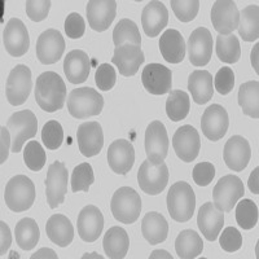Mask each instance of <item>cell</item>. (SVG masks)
Listing matches in <instances>:
<instances>
[{
    "instance_id": "cell-9",
    "label": "cell",
    "mask_w": 259,
    "mask_h": 259,
    "mask_svg": "<svg viewBox=\"0 0 259 259\" xmlns=\"http://www.w3.org/2000/svg\"><path fill=\"white\" fill-rule=\"evenodd\" d=\"M32 89L31 71L26 65H17L11 70L7 79V99L13 106L22 105Z\"/></svg>"
},
{
    "instance_id": "cell-35",
    "label": "cell",
    "mask_w": 259,
    "mask_h": 259,
    "mask_svg": "<svg viewBox=\"0 0 259 259\" xmlns=\"http://www.w3.org/2000/svg\"><path fill=\"white\" fill-rule=\"evenodd\" d=\"M16 241L22 250H31L36 246L40 237L39 227L36 222L31 218L21 219L16 224Z\"/></svg>"
},
{
    "instance_id": "cell-17",
    "label": "cell",
    "mask_w": 259,
    "mask_h": 259,
    "mask_svg": "<svg viewBox=\"0 0 259 259\" xmlns=\"http://www.w3.org/2000/svg\"><path fill=\"white\" fill-rule=\"evenodd\" d=\"M3 41L7 52L13 57L24 56L30 46L29 32L20 18H11L3 32Z\"/></svg>"
},
{
    "instance_id": "cell-23",
    "label": "cell",
    "mask_w": 259,
    "mask_h": 259,
    "mask_svg": "<svg viewBox=\"0 0 259 259\" xmlns=\"http://www.w3.org/2000/svg\"><path fill=\"white\" fill-rule=\"evenodd\" d=\"M251 157V149L249 142L240 135L230 138L226 143L223 158L227 167L233 171H242L247 166Z\"/></svg>"
},
{
    "instance_id": "cell-30",
    "label": "cell",
    "mask_w": 259,
    "mask_h": 259,
    "mask_svg": "<svg viewBox=\"0 0 259 259\" xmlns=\"http://www.w3.org/2000/svg\"><path fill=\"white\" fill-rule=\"evenodd\" d=\"M188 90L196 104H206L214 94L212 75L207 70H196L188 78Z\"/></svg>"
},
{
    "instance_id": "cell-39",
    "label": "cell",
    "mask_w": 259,
    "mask_h": 259,
    "mask_svg": "<svg viewBox=\"0 0 259 259\" xmlns=\"http://www.w3.org/2000/svg\"><path fill=\"white\" fill-rule=\"evenodd\" d=\"M217 56L226 64H235L241 57V47L237 36L235 35H219L215 45Z\"/></svg>"
},
{
    "instance_id": "cell-46",
    "label": "cell",
    "mask_w": 259,
    "mask_h": 259,
    "mask_svg": "<svg viewBox=\"0 0 259 259\" xmlns=\"http://www.w3.org/2000/svg\"><path fill=\"white\" fill-rule=\"evenodd\" d=\"M219 242H221V246L223 250L228 251V253H233V251H237L242 246V236L235 227H227L221 235Z\"/></svg>"
},
{
    "instance_id": "cell-29",
    "label": "cell",
    "mask_w": 259,
    "mask_h": 259,
    "mask_svg": "<svg viewBox=\"0 0 259 259\" xmlns=\"http://www.w3.org/2000/svg\"><path fill=\"white\" fill-rule=\"evenodd\" d=\"M46 232L48 239L60 247H66L74 239L73 224L62 214H55L48 219Z\"/></svg>"
},
{
    "instance_id": "cell-31",
    "label": "cell",
    "mask_w": 259,
    "mask_h": 259,
    "mask_svg": "<svg viewBox=\"0 0 259 259\" xmlns=\"http://www.w3.org/2000/svg\"><path fill=\"white\" fill-rule=\"evenodd\" d=\"M142 232L150 245H157L167 239L168 223L159 212H148L143 219Z\"/></svg>"
},
{
    "instance_id": "cell-33",
    "label": "cell",
    "mask_w": 259,
    "mask_h": 259,
    "mask_svg": "<svg viewBox=\"0 0 259 259\" xmlns=\"http://www.w3.org/2000/svg\"><path fill=\"white\" fill-rule=\"evenodd\" d=\"M175 250L180 259L197 258L203 250L202 239L192 230L182 231L175 240Z\"/></svg>"
},
{
    "instance_id": "cell-53",
    "label": "cell",
    "mask_w": 259,
    "mask_h": 259,
    "mask_svg": "<svg viewBox=\"0 0 259 259\" xmlns=\"http://www.w3.org/2000/svg\"><path fill=\"white\" fill-rule=\"evenodd\" d=\"M258 171L259 168L255 167V170L251 172L250 175V179H249V188H250V191L253 192L254 194H258Z\"/></svg>"
},
{
    "instance_id": "cell-7",
    "label": "cell",
    "mask_w": 259,
    "mask_h": 259,
    "mask_svg": "<svg viewBox=\"0 0 259 259\" xmlns=\"http://www.w3.org/2000/svg\"><path fill=\"white\" fill-rule=\"evenodd\" d=\"M244 193L245 188L241 179L236 175H226L219 179L212 191L215 207L224 212L231 211Z\"/></svg>"
},
{
    "instance_id": "cell-42",
    "label": "cell",
    "mask_w": 259,
    "mask_h": 259,
    "mask_svg": "<svg viewBox=\"0 0 259 259\" xmlns=\"http://www.w3.org/2000/svg\"><path fill=\"white\" fill-rule=\"evenodd\" d=\"M24 161L25 165L35 172L45 167L47 156H46L45 149L41 148V145L38 142L31 140V142L27 143L24 149Z\"/></svg>"
},
{
    "instance_id": "cell-56",
    "label": "cell",
    "mask_w": 259,
    "mask_h": 259,
    "mask_svg": "<svg viewBox=\"0 0 259 259\" xmlns=\"http://www.w3.org/2000/svg\"><path fill=\"white\" fill-rule=\"evenodd\" d=\"M157 256H166V258H171L172 259V256L171 255H168L167 254V251H165V250H156V251H153V254H152V255L149 256V258H157Z\"/></svg>"
},
{
    "instance_id": "cell-14",
    "label": "cell",
    "mask_w": 259,
    "mask_h": 259,
    "mask_svg": "<svg viewBox=\"0 0 259 259\" xmlns=\"http://www.w3.org/2000/svg\"><path fill=\"white\" fill-rule=\"evenodd\" d=\"M172 147H174L177 156L183 162L189 163L197 158L198 153H200V134L197 130L189 124L179 127L172 138Z\"/></svg>"
},
{
    "instance_id": "cell-8",
    "label": "cell",
    "mask_w": 259,
    "mask_h": 259,
    "mask_svg": "<svg viewBox=\"0 0 259 259\" xmlns=\"http://www.w3.org/2000/svg\"><path fill=\"white\" fill-rule=\"evenodd\" d=\"M168 182V168L165 162L153 163L144 161L138 171V183L140 189L150 196H157L166 188Z\"/></svg>"
},
{
    "instance_id": "cell-47",
    "label": "cell",
    "mask_w": 259,
    "mask_h": 259,
    "mask_svg": "<svg viewBox=\"0 0 259 259\" xmlns=\"http://www.w3.org/2000/svg\"><path fill=\"white\" fill-rule=\"evenodd\" d=\"M235 85V73L231 68H222L214 79L215 90L221 95H228Z\"/></svg>"
},
{
    "instance_id": "cell-1",
    "label": "cell",
    "mask_w": 259,
    "mask_h": 259,
    "mask_svg": "<svg viewBox=\"0 0 259 259\" xmlns=\"http://www.w3.org/2000/svg\"><path fill=\"white\" fill-rule=\"evenodd\" d=\"M66 99V85L55 71L40 74L35 83V100L41 109L53 113L64 108Z\"/></svg>"
},
{
    "instance_id": "cell-36",
    "label": "cell",
    "mask_w": 259,
    "mask_h": 259,
    "mask_svg": "<svg viewBox=\"0 0 259 259\" xmlns=\"http://www.w3.org/2000/svg\"><path fill=\"white\" fill-rule=\"evenodd\" d=\"M239 104L244 114L259 118V82L250 80L241 84L239 90Z\"/></svg>"
},
{
    "instance_id": "cell-4",
    "label": "cell",
    "mask_w": 259,
    "mask_h": 259,
    "mask_svg": "<svg viewBox=\"0 0 259 259\" xmlns=\"http://www.w3.org/2000/svg\"><path fill=\"white\" fill-rule=\"evenodd\" d=\"M110 207L115 221L124 224H133L140 217L142 198L135 189L122 187L113 194Z\"/></svg>"
},
{
    "instance_id": "cell-40",
    "label": "cell",
    "mask_w": 259,
    "mask_h": 259,
    "mask_svg": "<svg viewBox=\"0 0 259 259\" xmlns=\"http://www.w3.org/2000/svg\"><path fill=\"white\" fill-rule=\"evenodd\" d=\"M236 221L242 230H251L258 223V207L255 202L244 198L236 207Z\"/></svg>"
},
{
    "instance_id": "cell-26",
    "label": "cell",
    "mask_w": 259,
    "mask_h": 259,
    "mask_svg": "<svg viewBox=\"0 0 259 259\" xmlns=\"http://www.w3.org/2000/svg\"><path fill=\"white\" fill-rule=\"evenodd\" d=\"M197 224L202 235L205 236V239L209 241H215L223 228V211L217 209L212 202L203 203L198 211Z\"/></svg>"
},
{
    "instance_id": "cell-12",
    "label": "cell",
    "mask_w": 259,
    "mask_h": 259,
    "mask_svg": "<svg viewBox=\"0 0 259 259\" xmlns=\"http://www.w3.org/2000/svg\"><path fill=\"white\" fill-rule=\"evenodd\" d=\"M64 51L65 40L59 30H46L36 40V57L41 64H56L64 55Z\"/></svg>"
},
{
    "instance_id": "cell-41",
    "label": "cell",
    "mask_w": 259,
    "mask_h": 259,
    "mask_svg": "<svg viewBox=\"0 0 259 259\" xmlns=\"http://www.w3.org/2000/svg\"><path fill=\"white\" fill-rule=\"evenodd\" d=\"M95 182L94 170H92L91 165L84 162L80 163L77 167L74 168L73 174H71V191L74 193L77 192H89L91 184Z\"/></svg>"
},
{
    "instance_id": "cell-50",
    "label": "cell",
    "mask_w": 259,
    "mask_h": 259,
    "mask_svg": "<svg viewBox=\"0 0 259 259\" xmlns=\"http://www.w3.org/2000/svg\"><path fill=\"white\" fill-rule=\"evenodd\" d=\"M85 31V22L79 13H70L65 20V32L70 39L82 38Z\"/></svg>"
},
{
    "instance_id": "cell-44",
    "label": "cell",
    "mask_w": 259,
    "mask_h": 259,
    "mask_svg": "<svg viewBox=\"0 0 259 259\" xmlns=\"http://www.w3.org/2000/svg\"><path fill=\"white\" fill-rule=\"evenodd\" d=\"M171 8L175 16L182 22H189L194 20L200 11L198 0H171Z\"/></svg>"
},
{
    "instance_id": "cell-5",
    "label": "cell",
    "mask_w": 259,
    "mask_h": 259,
    "mask_svg": "<svg viewBox=\"0 0 259 259\" xmlns=\"http://www.w3.org/2000/svg\"><path fill=\"white\" fill-rule=\"evenodd\" d=\"M103 106V96L91 87L73 90L68 97L69 113L77 119H84L100 114Z\"/></svg>"
},
{
    "instance_id": "cell-22",
    "label": "cell",
    "mask_w": 259,
    "mask_h": 259,
    "mask_svg": "<svg viewBox=\"0 0 259 259\" xmlns=\"http://www.w3.org/2000/svg\"><path fill=\"white\" fill-rule=\"evenodd\" d=\"M78 233L85 242H95L104 228V217L100 209L94 205L83 207L78 215Z\"/></svg>"
},
{
    "instance_id": "cell-38",
    "label": "cell",
    "mask_w": 259,
    "mask_h": 259,
    "mask_svg": "<svg viewBox=\"0 0 259 259\" xmlns=\"http://www.w3.org/2000/svg\"><path fill=\"white\" fill-rule=\"evenodd\" d=\"M113 41H114L115 47L124 45H142V36H140L138 25L128 18H123L119 21L113 31Z\"/></svg>"
},
{
    "instance_id": "cell-43",
    "label": "cell",
    "mask_w": 259,
    "mask_h": 259,
    "mask_svg": "<svg viewBox=\"0 0 259 259\" xmlns=\"http://www.w3.org/2000/svg\"><path fill=\"white\" fill-rule=\"evenodd\" d=\"M41 140L46 148L55 150L61 147L64 140V130L57 121H48L41 130Z\"/></svg>"
},
{
    "instance_id": "cell-52",
    "label": "cell",
    "mask_w": 259,
    "mask_h": 259,
    "mask_svg": "<svg viewBox=\"0 0 259 259\" xmlns=\"http://www.w3.org/2000/svg\"><path fill=\"white\" fill-rule=\"evenodd\" d=\"M8 147H9V131L6 127H2V158L0 163H4L8 157Z\"/></svg>"
},
{
    "instance_id": "cell-20",
    "label": "cell",
    "mask_w": 259,
    "mask_h": 259,
    "mask_svg": "<svg viewBox=\"0 0 259 259\" xmlns=\"http://www.w3.org/2000/svg\"><path fill=\"white\" fill-rule=\"evenodd\" d=\"M135 162L134 145L124 139L114 140L108 148V163L115 174L126 175Z\"/></svg>"
},
{
    "instance_id": "cell-11",
    "label": "cell",
    "mask_w": 259,
    "mask_h": 259,
    "mask_svg": "<svg viewBox=\"0 0 259 259\" xmlns=\"http://www.w3.org/2000/svg\"><path fill=\"white\" fill-rule=\"evenodd\" d=\"M168 136L165 124L161 121H153L145 131V152L147 157L153 163L165 161L168 152Z\"/></svg>"
},
{
    "instance_id": "cell-15",
    "label": "cell",
    "mask_w": 259,
    "mask_h": 259,
    "mask_svg": "<svg viewBox=\"0 0 259 259\" xmlns=\"http://www.w3.org/2000/svg\"><path fill=\"white\" fill-rule=\"evenodd\" d=\"M187 47L191 64L194 66H205L210 62L214 47L211 32L206 27H198L192 31Z\"/></svg>"
},
{
    "instance_id": "cell-3",
    "label": "cell",
    "mask_w": 259,
    "mask_h": 259,
    "mask_svg": "<svg viewBox=\"0 0 259 259\" xmlns=\"http://www.w3.org/2000/svg\"><path fill=\"white\" fill-rule=\"evenodd\" d=\"M4 200L9 210L22 212L30 209L35 201L34 183L25 175H16L7 183Z\"/></svg>"
},
{
    "instance_id": "cell-24",
    "label": "cell",
    "mask_w": 259,
    "mask_h": 259,
    "mask_svg": "<svg viewBox=\"0 0 259 259\" xmlns=\"http://www.w3.org/2000/svg\"><path fill=\"white\" fill-rule=\"evenodd\" d=\"M78 147L84 157H94L103 149L104 135L99 122H84L78 127Z\"/></svg>"
},
{
    "instance_id": "cell-25",
    "label": "cell",
    "mask_w": 259,
    "mask_h": 259,
    "mask_svg": "<svg viewBox=\"0 0 259 259\" xmlns=\"http://www.w3.org/2000/svg\"><path fill=\"white\" fill-rule=\"evenodd\" d=\"M168 11L162 2H149L142 13V24L144 32L149 38H154L167 26Z\"/></svg>"
},
{
    "instance_id": "cell-32",
    "label": "cell",
    "mask_w": 259,
    "mask_h": 259,
    "mask_svg": "<svg viewBox=\"0 0 259 259\" xmlns=\"http://www.w3.org/2000/svg\"><path fill=\"white\" fill-rule=\"evenodd\" d=\"M103 246L108 258L123 259L130 247L128 235L121 227H112L104 236Z\"/></svg>"
},
{
    "instance_id": "cell-18",
    "label": "cell",
    "mask_w": 259,
    "mask_h": 259,
    "mask_svg": "<svg viewBox=\"0 0 259 259\" xmlns=\"http://www.w3.org/2000/svg\"><path fill=\"white\" fill-rule=\"evenodd\" d=\"M89 25L95 31L109 29L117 13V2L114 0H91L85 8Z\"/></svg>"
},
{
    "instance_id": "cell-51",
    "label": "cell",
    "mask_w": 259,
    "mask_h": 259,
    "mask_svg": "<svg viewBox=\"0 0 259 259\" xmlns=\"http://www.w3.org/2000/svg\"><path fill=\"white\" fill-rule=\"evenodd\" d=\"M0 230H2V233H0V237H2V240H0V255H4L6 251L8 250L11 242H12V237H11L9 227L4 222H0Z\"/></svg>"
},
{
    "instance_id": "cell-28",
    "label": "cell",
    "mask_w": 259,
    "mask_h": 259,
    "mask_svg": "<svg viewBox=\"0 0 259 259\" xmlns=\"http://www.w3.org/2000/svg\"><path fill=\"white\" fill-rule=\"evenodd\" d=\"M159 51L167 62L179 64L186 56V41L178 30L168 29L159 39Z\"/></svg>"
},
{
    "instance_id": "cell-13",
    "label": "cell",
    "mask_w": 259,
    "mask_h": 259,
    "mask_svg": "<svg viewBox=\"0 0 259 259\" xmlns=\"http://www.w3.org/2000/svg\"><path fill=\"white\" fill-rule=\"evenodd\" d=\"M240 12L232 0H218L211 8L212 26L219 35H231L239 27Z\"/></svg>"
},
{
    "instance_id": "cell-19",
    "label": "cell",
    "mask_w": 259,
    "mask_h": 259,
    "mask_svg": "<svg viewBox=\"0 0 259 259\" xmlns=\"http://www.w3.org/2000/svg\"><path fill=\"white\" fill-rule=\"evenodd\" d=\"M142 82L149 94L165 95L171 91L172 73L165 65L149 64L143 70Z\"/></svg>"
},
{
    "instance_id": "cell-49",
    "label": "cell",
    "mask_w": 259,
    "mask_h": 259,
    "mask_svg": "<svg viewBox=\"0 0 259 259\" xmlns=\"http://www.w3.org/2000/svg\"><path fill=\"white\" fill-rule=\"evenodd\" d=\"M50 0H29L26 2V15L31 21H43L50 13Z\"/></svg>"
},
{
    "instance_id": "cell-10",
    "label": "cell",
    "mask_w": 259,
    "mask_h": 259,
    "mask_svg": "<svg viewBox=\"0 0 259 259\" xmlns=\"http://www.w3.org/2000/svg\"><path fill=\"white\" fill-rule=\"evenodd\" d=\"M68 170L62 162L56 161L48 167L46 178V194L51 209H56L65 200L68 192Z\"/></svg>"
},
{
    "instance_id": "cell-37",
    "label": "cell",
    "mask_w": 259,
    "mask_h": 259,
    "mask_svg": "<svg viewBox=\"0 0 259 259\" xmlns=\"http://www.w3.org/2000/svg\"><path fill=\"white\" fill-rule=\"evenodd\" d=\"M191 103H189V96L187 92L174 90L171 91L166 101V113L171 121L179 122L183 121L188 115Z\"/></svg>"
},
{
    "instance_id": "cell-48",
    "label": "cell",
    "mask_w": 259,
    "mask_h": 259,
    "mask_svg": "<svg viewBox=\"0 0 259 259\" xmlns=\"http://www.w3.org/2000/svg\"><path fill=\"white\" fill-rule=\"evenodd\" d=\"M193 180L200 187L209 186L215 177V167L210 162H200L193 168Z\"/></svg>"
},
{
    "instance_id": "cell-55",
    "label": "cell",
    "mask_w": 259,
    "mask_h": 259,
    "mask_svg": "<svg viewBox=\"0 0 259 259\" xmlns=\"http://www.w3.org/2000/svg\"><path fill=\"white\" fill-rule=\"evenodd\" d=\"M259 45H255L254 50L251 51V64H253L254 69H255V73H258V64H256V52H258Z\"/></svg>"
},
{
    "instance_id": "cell-6",
    "label": "cell",
    "mask_w": 259,
    "mask_h": 259,
    "mask_svg": "<svg viewBox=\"0 0 259 259\" xmlns=\"http://www.w3.org/2000/svg\"><path fill=\"white\" fill-rule=\"evenodd\" d=\"M7 128L11 134L12 152L18 153L22 150L25 142L36 135L38 121L31 110H21L11 115L7 123Z\"/></svg>"
},
{
    "instance_id": "cell-54",
    "label": "cell",
    "mask_w": 259,
    "mask_h": 259,
    "mask_svg": "<svg viewBox=\"0 0 259 259\" xmlns=\"http://www.w3.org/2000/svg\"><path fill=\"white\" fill-rule=\"evenodd\" d=\"M35 258H57V255L55 254V251L51 250V249H40L38 253H35L34 255H31V259Z\"/></svg>"
},
{
    "instance_id": "cell-2",
    "label": "cell",
    "mask_w": 259,
    "mask_h": 259,
    "mask_svg": "<svg viewBox=\"0 0 259 259\" xmlns=\"http://www.w3.org/2000/svg\"><path fill=\"white\" fill-rule=\"evenodd\" d=\"M196 209V196L188 183L172 184L167 193V210L174 221L184 223L193 217Z\"/></svg>"
},
{
    "instance_id": "cell-34",
    "label": "cell",
    "mask_w": 259,
    "mask_h": 259,
    "mask_svg": "<svg viewBox=\"0 0 259 259\" xmlns=\"http://www.w3.org/2000/svg\"><path fill=\"white\" fill-rule=\"evenodd\" d=\"M239 34L245 41H254L259 38V7L247 6L240 12Z\"/></svg>"
},
{
    "instance_id": "cell-45",
    "label": "cell",
    "mask_w": 259,
    "mask_h": 259,
    "mask_svg": "<svg viewBox=\"0 0 259 259\" xmlns=\"http://www.w3.org/2000/svg\"><path fill=\"white\" fill-rule=\"evenodd\" d=\"M95 80L101 91H109L114 87L115 80H117L115 69L109 64H101L95 74Z\"/></svg>"
},
{
    "instance_id": "cell-27",
    "label": "cell",
    "mask_w": 259,
    "mask_h": 259,
    "mask_svg": "<svg viewBox=\"0 0 259 259\" xmlns=\"http://www.w3.org/2000/svg\"><path fill=\"white\" fill-rule=\"evenodd\" d=\"M89 55L82 50H73L68 53L64 61L65 75L73 84H79L87 80L90 75Z\"/></svg>"
},
{
    "instance_id": "cell-21",
    "label": "cell",
    "mask_w": 259,
    "mask_h": 259,
    "mask_svg": "<svg viewBox=\"0 0 259 259\" xmlns=\"http://www.w3.org/2000/svg\"><path fill=\"white\" fill-rule=\"evenodd\" d=\"M144 52L140 46L124 45L115 47L112 62L123 77H133L139 71L140 65L144 62Z\"/></svg>"
},
{
    "instance_id": "cell-16",
    "label": "cell",
    "mask_w": 259,
    "mask_h": 259,
    "mask_svg": "<svg viewBox=\"0 0 259 259\" xmlns=\"http://www.w3.org/2000/svg\"><path fill=\"white\" fill-rule=\"evenodd\" d=\"M230 126L228 113L219 104H212L205 110L201 119V128L203 135L211 142H218L226 135Z\"/></svg>"
}]
</instances>
